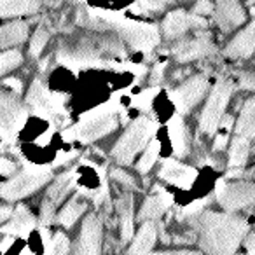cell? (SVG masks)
Wrapping results in <instances>:
<instances>
[{
	"mask_svg": "<svg viewBox=\"0 0 255 255\" xmlns=\"http://www.w3.org/2000/svg\"><path fill=\"white\" fill-rule=\"evenodd\" d=\"M102 247V222L96 215H89L82 224L75 255H100Z\"/></svg>",
	"mask_w": 255,
	"mask_h": 255,
	"instance_id": "cell-11",
	"label": "cell"
},
{
	"mask_svg": "<svg viewBox=\"0 0 255 255\" xmlns=\"http://www.w3.org/2000/svg\"><path fill=\"white\" fill-rule=\"evenodd\" d=\"M248 152H250V145H248V140L240 136V138H234L231 143V154H229V164L231 166H243L247 163Z\"/></svg>",
	"mask_w": 255,
	"mask_h": 255,
	"instance_id": "cell-26",
	"label": "cell"
},
{
	"mask_svg": "<svg viewBox=\"0 0 255 255\" xmlns=\"http://www.w3.org/2000/svg\"><path fill=\"white\" fill-rule=\"evenodd\" d=\"M51 178V170L46 166H26L19 175H16L12 180L0 185V198L7 201H16L25 196L35 192L44 184H47Z\"/></svg>",
	"mask_w": 255,
	"mask_h": 255,
	"instance_id": "cell-3",
	"label": "cell"
},
{
	"mask_svg": "<svg viewBox=\"0 0 255 255\" xmlns=\"http://www.w3.org/2000/svg\"><path fill=\"white\" fill-rule=\"evenodd\" d=\"M252 177H254V178H255V168H254V171H252Z\"/></svg>",
	"mask_w": 255,
	"mask_h": 255,
	"instance_id": "cell-50",
	"label": "cell"
},
{
	"mask_svg": "<svg viewBox=\"0 0 255 255\" xmlns=\"http://www.w3.org/2000/svg\"><path fill=\"white\" fill-rule=\"evenodd\" d=\"M248 4H252V5H254V4H255V0H248Z\"/></svg>",
	"mask_w": 255,
	"mask_h": 255,
	"instance_id": "cell-49",
	"label": "cell"
},
{
	"mask_svg": "<svg viewBox=\"0 0 255 255\" xmlns=\"http://www.w3.org/2000/svg\"><path fill=\"white\" fill-rule=\"evenodd\" d=\"M19 255H33V254H32V252H30V250H25V252H21V254H19Z\"/></svg>",
	"mask_w": 255,
	"mask_h": 255,
	"instance_id": "cell-48",
	"label": "cell"
},
{
	"mask_svg": "<svg viewBox=\"0 0 255 255\" xmlns=\"http://www.w3.org/2000/svg\"><path fill=\"white\" fill-rule=\"evenodd\" d=\"M149 255H199V254H192V252H157V254H149Z\"/></svg>",
	"mask_w": 255,
	"mask_h": 255,
	"instance_id": "cell-46",
	"label": "cell"
},
{
	"mask_svg": "<svg viewBox=\"0 0 255 255\" xmlns=\"http://www.w3.org/2000/svg\"><path fill=\"white\" fill-rule=\"evenodd\" d=\"M114 25L117 26L121 37L138 51L150 53V51L159 44V32H157V28L152 25L129 21V19H126V18H121L119 21H116Z\"/></svg>",
	"mask_w": 255,
	"mask_h": 255,
	"instance_id": "cell-6",
	"label": "cell"
},
{
	"mask_svg": "<svg viewBox=\"0 0 255 255\" xmlns=\"http://www.w3.org/2000/svg\"><path fill=\"white\" fill-rule=\"evenodd\" d=\"M154 243H156V226L152 222H145L129 247V255H149Z\"/></svg>",
	"mask_w": 255,
	"mask_h": 255,
	"instance_id": "cell-20",
	"label": "cell"
},
{
	"mask_svg": "<svg viewBox=\"0 0 255 255\" xmlns=\"http://www.w3.org/2000/svg\"><path fill=\"white\" fill-rule=\"evenodd\" d=\"M168 128H170V138H171V142H173L175 154H177L178 157H182L187 152V135H185V126H184V121H182L180 114L171 117Z\"/></svg>",
	"mask_w": 255,
	"mask_h": 255,
	"instance_id": "cell-24",
	"label": "cell"
},
{
	"mask_svg": "<svg viewBox=\"0 0 255 255\" xmlns=\"http://www.w3.org/2000/svg\"><path fill=\"white\" fill-rule=\"evenodd\" d=\"M12 241H14V236H5V238H4V241L0 243V250L5 252V250H7V248L12 245Z\"/></svg>",
	"mask_w": 255,
	"mask_h": 255,
	"instance_id": "cell-45",
	"label": "cell"
},
{
	"mask_svg": "<svg viewBox=\"0 0 255 255\" xmlns=\"http://www.w3.org/2000/svg\"><path fill=\"white\" fill-rule=\"evenodd\" d=\"M240 86L243 89L255 91V74L254 72H245V74L240 77Z\"/></svg>",
	"mask_w": 255,
	"mask_h": 255,
	"instance_id": "cell-37",
	"label": "cell"
},
{
	"mask_svg": "<svg viewBox=\"0 0 255 255\" xmlns=\"http://www.w3.org/2000/svg\"><path fill=\"white\" fill-rule=\"evenodd\" d=\"M11 215H12V208H9V206H0V224L5 222Z\"/></svg>",
	"mask_w": 255,
	"mask_h": 255,
	"instance_id": "cell-42",
	"label": "cell"
},
{
	"mask_svg": "<svg viewBox=\"0 0 255 255\" xmlns=\"http://www.w3.org/2000/svg\"><path fill=\"white\" fill-rule=\"evenodd\" d=\"M157 93V88H150L147 89V91H143L142 95H138L135 100H133V103H135V107H138V109L142 110H147L150 107V103H152V96Z\"/></svg>",
	"mask_w": 255,
	"mask_h": 255,
	"instance_id": "cell-32",
	"label": "cell"
},
{
	"mask_svg": "<svg viewBox=\"0 0 255 255\" xmlns=\"http://www.w3.org/2000/svg\"><path fill=\"white\" fill-rule=\"evenodd\" d=\"M191 28V14L185 11H173L164 18L163 32L168 39H177Z\"/></svg>",
	"mask_w": 255,
	"mask_h": 255,
	"instance_id": "cell-19",
	"label": "cell"
},
{
	"mask_svg": "<svg viewBox=\"0 0 255 255\" xmlns=\"http://www.w3.org/2000/svg\"><path fill=\"white\" fill-rule=\"evenodd\" d=\"M4 86H7V88H11L14 93H21V89H23L21 81H19V79H16V77H9V79H5V81H4Z\"/></svg>",
	"mask_w": 255,
	"mask_h": 255,
	"instance_id": "cell-40",
	"label": "cell"
},
{
	"mask_svg": "<svg viewBox=\"0 0 255 255\" xmlns=\"http://www.w3.org/2000/svg\"><path fill=\"white\" fill-rule=\"evenodd\" d=\"M156 124L149 117H138L131 126L128 128L117 145L114 147L112 156L119 164H129L133 157L147 145V142L152 136Z\"/></svg>",
	"mask_w": 255,
	"mask_h": 255,
	"instance_id": "cell-2",
	"label": "cell"
},
{
	"mask_svg": "<svg viewBox=\"0 0 255 255\" xmlns=\"http://www.w3.org/2000/svg\"><path fill=\"white\" fill-rule=\"evenodd\" d=\"M84 212H86V203L81 201L79 198H74L72 201H68L67 205H65V208L60 212L58 222L65 227H72V224H74Z\"/></svg>",
	"mask_w": 255,
	"mask_h": 255,
	"instance_id": "cell-25",
	"label": "cell"
},
{
	"mask_svg": "<svg viewBox=\"0 0 255 255\" xmlns=\"http://www.w3.org/2000/svg\"><path fill=\"white\" fill-rule=\"evenodd\" d=\"M112 178L124 185H135V178H133L131 175H128L124 170H117V168L112 170Z\"/></svg>",
	"mask_w": 255,
	"mask_h": 255,
	"instance_id": "cell-35",
	"label": "cell"
},
{
	"mask_svg": "<svg viewBox=\"0 0 255 255\" xmlns=\"http://www.w3.org/2000/svg\"><path fill=\"white\" fill-rule=\"evenodd\" d=\"M212 12H213V4L210 0H198V4L194 5V14L198 16L212 14Z\"/></svg>",
	"mask_w": 255,
	"mask_h": 255,
	"instance_id": "cell-36",
	"label": "cell"
},
{
	"mask_svg": "<svg viewBox=\"0 0 255 255\" xmlns=\"http://www.w3.org/2000/svg\"><path fill=\"white\" fill-rule=\"evenodd\" d=\"M217 199L227 212H236L245 206L255 203V185L250 182H233L226 184L222 191L217 194Z\"/></svg>",
	"mask_w": 255,
	"mask_h": 255,
	"instance_id": "cell-8",
	"label": "cell"
},
{
	"mask_svg": "<svg viewBox=\"0 0 255 255\" xmlns=\"http://www.w3.org/2000/svg\"><path fill=\"white\" fill-rule=\"evenodd\" d=\"M213 9H215V23L222 32L236 28L245 19V11L238 0H217V5Z\"/></svg>",
	"mask_w": 255,
	"mask_h": 255,
	"instance_id": "cell-13",
	"label": "cell"
},
{
	"mask_svg": "<svg viewBox=\"0 0 255 255\" xmlns=\"http://www.w3.org/2000/svg\"><path fill=\"white\" fill-rule=\"evenodd\" d=\"M255 51V19L226 47V56L247 58Z\"/></svg>",
	"mask_w": 255,
	"mask_h": 255,
	"instance_id": "cell-16",
	"label": "cell"
},
{
	"mask_svg": "<svg viewBox=\"0 0 255 255\" xmlns=\"http://www.w3.org/2000/svg\"><path fill=\"white\" fill-rule=\"evenodd\" d=\"M173 203L170 194L166 192H159V194H154V196H149L147 201L143 203L142 210L138 213V219L140 220H152V219H159L168 208L170 205Z\"/></svg>",
	"mask_w": 255,
	"mask_h": 255,
	"instance_id": "cell-17",
	"label": "cell"
},
{
	"mask_svg": "<svg viewBox=\"0 0 255 255\" xmlns=\"http://www.w3.org/2000/svg\"><path fill=\"white\" fill-rule=\"evenodd\" d=\"M245 247H247L248 255H255V234H250V236L245 240Z\"/></svg>",
	"mask_w": 255,
	"mask_h": 255,
	"instance_id": "cell-41",
	"label": "cell"
},
{
	"mask_svg": "<svg viewBox=\"0 0 255 255\" xmlns=\"http://www.w3.org/2000/svg\"><path fill=\"white\" fill-rule=\"evenodd\" d=\"M206 203H208V199H203V201H194L192 205L185 206V208L182 210L180 217H196V215H199V213L205 210Z\"/></svg>",
	"mask_w": 255,
	"mask_h": 255,
	"instance_id": "cell-34",
	"label": "cell"
},
{
	"mask_svg": "<svg viewBox=\"0 0 255 255\" xmlns=\"http://www.w3.org/2000/svg\"><path fill=\"white\" fill-rule=\"evenodd\" d=\"M220 126L226 128V129H229V128L233 126V117H231V116L222 117V121H220Z\"/></svg>",
	"mask_w": 255,
	"mask_h": 255,
	"instance_id": "cell-47",
	"label": "cell"
},
{
	"mask_svg": "<svg viewBox=\"0 0 255 255\" xmlns=\"http://www.w3.org/2000/svg\"><path fill=\"white\" fill-rule=\"evenodd\" d=\"M213 53L212 37L208 32H201L194 37L192 40H185L173 47V54L177 56L178 61H191L196 58L208 56Z\"/></svg>",
	"mask_w": 255,
	"mask_h": 255,
	"instance_id": "cell-12",
	"label": "cell"
},
{
	"mask_svg": "<svg viewBox=\"0 0 255 255\" xmlns=\"http://www.w3.org/2000/svg\"><path fill=\"white\" fill-rule=\"evenodd\" d=\"M14 171H16V164L12 161L5 159V157H0V175L7 177V175L14 173Z\"/></svg>",
	"mask_w": 255,
	"mask_h": 255,
	"instance_id": "cell-38",
	"label": "cell"
},
{
	"mask_svg": "<svg viewBox=\"0 0 255 255\" xmlns=\"http://www.w3.org/2000/svg\"><path fill=\"white\" fill-rule=\"evenodd\" d=\"M68 250H70L68 238L63 233H56L49 240V243H47L46 254L44 255H68Z\"/></svg>",
	"mask_w": 255,
	"mask_h": 255,
	"instance_id": "cell-27",
	"label": "cell"
},
{
	"mask_svg": "<svg viewBox=\"0 0 255 255\" xmlns=\"http://www.w3.org/2000/svg\"><path fill=\"white\" fill-rule=\"evenodd\" d=\"M170 2H173V0H138V5L143 12H150V11H161Z\"/></svg>",
	"mask_w": 255,
	"mask_h": 255,
	"instance_id": "cell-33",
	"label": "cell"
},
{
	"mask_svg": "<svg viewBox=\"0 0 255 255\" xmlns=\"http://www.w3.org/2000/svg\"><path fill=\"white\" fill-rule=\"evenodd\" d=\"M74 156H75V152H68V154H63V157H58L56 161H54V166H60V164H63V163H67V161H70V159H74Z\"/></svg>",
	"mask_w": 255,
	"mask_h": 255,
	"instance_id": "cell-44",
	"label": "cell"
},
{
	"mask_svg": "<svg viewBox=\"0 0 255 255\" xmlns=\"http://www.w3.org/2000/svg\"><path fill=\"white\" fill-rule=\"evenodd\" d=\"M236 131L243 138H254L255 136V96L250 100H247V103L243 105L241 110L240 121H238Z\"/></svg>",
	"mask_w": 255,
	"mask_h": 255,
	"instance_id": "cell-23",
	"label": "cell"
},
{
	"mask_svg": "<svg viewBox=\"0 0 255 255\" xmlns=\"http://www.w3.org/2000/svg\"><path fill=\"white\" fill-rule=\"evenodd\" d=\"M231 93H233V86L231 82L219 79L215 89L210 95V100L206 102L205 110L201 114V121H199V129L206 135H213L217 131V128L220 126V121L224 117V110H226L227 103H229Z\"/></svg>",
	"mask_w": 255,
	"mask_h": 255,
	"instance_id": "cell-4",
	"label": "cell"
},
{
	"mask_svg": "<svg viewBox=\"0 0 255 255\" xmlns=\"http://www.w3.org/2000/svg\"><path fill=\"white\" fill-rule=\"evenodd\" d=\"M163 70H164V63L156 65V68H154L152 77H150V84H152L154 88H157V84H159L161 79H163Z\"/></svg>",
	"mask_w": 255,
	"mask_h": 255,
	"instance_id": "cell-39",
	"label": "cell"
},
{
	"mask_svg": "<svg viewBox=\"0 0 255 255\" xmlns=\"http://www.w3.org/2000/svg\"><path fill=\"white\" fill-rule=\"evenodd\" d=\"M42 0H0V18L32 14L40 7Z\"/></svg>",
	"mask_w": 255,
	"mask_h": 255,
	"instance_id": "cell-21",
	"label": "cell"
},
{
	"mask_svg": "<svg viewBox=\"0 0 255 255\" xmlns=\"http://www.w3.org/2000/svg\"><path fill=\"white\" fill-rule=\"evenodd\" d=\"M208 88V81L205 75H194L187 82L177 88L171 93V100H173L175 107H177L178 114H187L199 100L203 98V95L206 93Z\"/></svg>",
	"mask_w": 255,
	"mask_h": 255,
	"instance_id": "cell-9",
	"label": "cell"
},
{
	"mask_svg": "<svg viewBox=\"0 0 255 255\" xmlns=\"http://www.w3.org/2000/svg\"><path fill=\"white\" fill-rule=\"evenodd\" d=\"M81 2H84V0H81Z\"/></svg>",
	"mask_w": 255,
	"mask_h": 255,
	"instance_id": "cell-51",
	"label": "cell"
},
{
	"mask_svg": "<svg viewBox=\"0 0 255 255\" xmlns=\"http://www.w3.org/2000/svg\"><path fill=\"white\" fill-rule=\"evenodd\" d=\"M74 177H75V171H67V173L60 175V177L54 180V184L49 187V191H47L46 194V201L53 203L54 206H58L61 203V199L65 198V196L68 194V192L72 191V187H74Z\"/></svg>",
	"mask_w": 255,
	"mask_h": 255,
	"instance_id": "cell-22",
	"label": "cell"
},
{
	"mask_svg": "<svg viewBox=\"0 0 255 255\" xmlns=\"http://www.w3.org/2000/svg\"><path fill=\"white\" fill-rule=\"evenodd\" d=\"M26 116L28 112L25 105L16 96L0 91V138L4 142H12Z\"/></svg>",
	"mask_w": 255,
	"mask_h": 255,
	"instance_id": "cell-5",
	"label": "cell"
},
{
	"mask_svg": "<svg viewBox=\"0 0 255 255\" xmlns=\"http://www.w3.org/2000/svg\"><path fill=\"white\" fill-rule=\"evenodd\" d=\"M159 177L163 180L170 182V184L180 185V187H189L192 184V180L196 178V170L178 163V161L168 159L164 161L163 168L159 170Z\"/></svg>",
	"mask_w": 255,
	"mask_h": 255,
	"instance_id": "cell-15",
	"label": "cell"
},
{
	"mask_svg": "<svg viewBox=\"0 0 255 255\" xmlns=\"http://www.w3.org/2000/svg\"><path fill=\"white\" fill-rule=\"evenodd\" d=\"M157 156H159V143L150 142L149 147H147V150L143 152L142 159H140V163H138V171H140V173H147V171L154 166Z\"/></svg>",
	"mask_w": 255,
	"mask_h": 255,
	"instance_id": "cell-29",
	"label": "cell"
},
{
	"mask_svg": "<svg viewBox=\"0 0 255 255\" xmlns=\"http://www.w3.org/2000/svg\"><path fill=\"white\" fill-rule=\"evenodd\" d=\"M226 143H227V136H217L215 138V143H213V149L215 150H222L224 147H226Z\"/></svg>",
	"mask_w": 255,
	"mask_h": 255,
	"instance_id": "cell-43",
	"label": "cell"
},
{
	"mask_svg": "<svg viewBox=\"0 0 255 255\" xmlns=\"http://www.w3.org/2000/svg\"><path fill=\"white\" fill-rule=\"evenodd\" d=\"M26 37H28V25L21 19L0 26V47L4 49L25 42Z\"/></svg>",
	"mask_w": 255,
	"mask_h": 255,
	"instance_id": "cell-18",
	"label": "cell"
},
{
	"mask_svg": "<svg viewBox=\"0 0 255 255\" xmlns=\"http://www.w3.org/2000/svg\"><path fill=\"white\" fill-rule=\"evenodd\" d=\"M37 220L35 217L30 213V210L26 206H18V208L12 212L11 220L7 222V226H4L0 229V233L7 234V236H28L30 233L35 227Z\"/></svg>",
	"mask_w": 255,
	"mask_h": 255,
	"instance_id": "cell-14",
	"label": "cell"
},
{
	"mask_svg": "<svg viewBox=\"0 0 255 255\" xmlns=\"http://www.w3.org/2000/svg\"><path fill=\"white\" fill-rule=\"evenodd\" d=\"M199 245L208 255H234L248 231L247 220L233 213L201 212L192 217Z\"/></svg>",
	"mask_w": 255,
	"mask_h": 255,
	"instance_id": "cell-1",
	"label": "cell"
},
{
	"mask_svg": "<svg viewBox=\"0 0 255 255\" xmlns=\"http://www.w3.org/2000/svg\"><path fill=\"white\" fill-rule=\"evenodd\" d=\"M23 61L21 53L16 49H7L4 53H0V77L5 74V72L16 68Z\"/></svg>",
	"mask_w": 255,
	"mask_h": 255,
	"instance_id": "cell-28",
	"label": "cell"
},
{
	"mask_svg": "<svg viewBox=\"0 0 255 255\" xmlns=\"http://www.w3.org/2000/svg\"><path fill=\"white\" fill-rule=\"evenodd\" d=\"M82 124L77 128H74L75 138L82 140V142H93V140L100 138V136L107 135L117 126L116 114L110 116H98V114L91 112L89 116L82 117Z\"/></svg>",
	"mask_w": 255,
	"mask_h": 255,
	"instance_id": "cell-10",
	"label": "cell"
},
{
	"mask_svg": "<svg viewBox=\"0 0 255 255\" xmlns=\"http://www.w3.org/2000/svg\"><path fill=\"white\" fill-rule=\"evenodd\" d=\"M54 212H56V206H54L53 203L44 199L42 206H40V224H42V227H47L51 222H53Z\"/></svg>",
	"mask_w": 255,
	"mask_h": 255,
	"instance_id": "cell-31",
	"label": "cell"
},
{
	"mask_svg": "<svg viewBox=\"0 0 255 255\" xmlns=\"http://www.w3.org/2000/svg\"><path fill=\"white\" fill-rule=\"evenodd\" d=\"M47 40H49V33H47L46 28H37V32L33 33L32 40H30V54L33 58L40 56L42 49L46 47Z\"/></svg>",
	"mask_w": 255,
	"mask_h": 255,
	"instance_id": "cell-30",
	"label": "cell"
},
{
	"mask_svg": "<svg viewBox=\"0 0 255 255\" xmlns=\"http://www.w3.org/2000/svg\"><path fill=\"white\" fill-rule=\"evenodd\" d=\"M26 103L33 109V112L39 116L49 117H61L65 114L63 110V100L58 95H53L46 89V86L40 81H33V84L30 86L28 95H26Z\"/></svg>",
	"mask_w": 255,
	"mask_h": 255,
	"instance_id": "cell-7",
	"label": "cell"
}]
</instances>
